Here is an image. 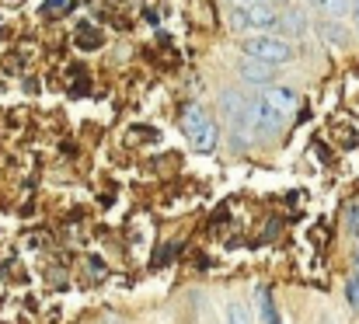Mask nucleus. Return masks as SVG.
<instances>
[{"instance_id":"10","label":"nucleus","mask_w":359,"mask_h":324,"mask_svg":"<svg viewBox=\"0 0 359 324\" xmlns=\"http://www.w3.org/2000/svg\"><path fill=\"white\" fill-rule=\"evenodd\" d=\"M227 324H248V307L227 304Z\"/></svg>"},{"instance_id":"11","label":"nucleus","mask_w":359,"mask_h":324,"mask_svg":"<svg viewBox=\"0 0 359 324\" xmlns=\"http://www.w3.org/2000/svg\"><path fill=\"white\" fill-rule=\"evenodd\" d=\"M346 297H349V304H353V307H359V279H353V283H349Z\"/></svg>"},{"instance_id":"4","label":"nucleus","mask_w":359,"mask_h":324,"mask_svg":"<svg viewBox=\"0 0 359 324\" xmlns=\"http://www.w3.org/2000/svg\"><path fill=\"white\" fill-rule=\"evenodd\" d=\"M231 28L234 32H272L279 28V7L276 4H255V7H231Z\"/></svg>"},{"instance_id":"13","label":"nucleus","mask_w":359,"mask_h":324,"mask_svg":"<svg viewBox=\"0 0 359 324\" xmlns=\"http://www.w3.org/2000/svg\"><path fill=\"white\" fill-rule=\"evenodd\" d=\"M255 4H272V0H231V7H255Z\"/></svg>"},{"instance_id":"7","label":"nucleus","mask_w":359,"mask_h":324,"mask_svg":"<svg viewBox=\"0 0 359 324\" xmlns=\"http://www.w3.org/2000/svg\"><path fill=\"white\" fill-rule=\"evenodd\" d=\"M279 28L290 32V35H307L311 21H307V14L300 7H286V11H279Z\"/></svg>"},{"instance_id":"5","label":"nucleus","mask_w":359,"mask_h":324,"mask_svg":"<svg viewBox=\"0 0 359 324\" xmlns=\"http://www.w3.org/2000/svg\"><path fill=\"white\" fill-rule=\"evenodd\" d=\"M224 108L231 115V126H234V136H248L251 126H255V95H248L244 88L241 91H227L224 95Z\"/></svg>"},{"instance_id":"1","label":"nucleus","mask_w":359,"mask_h":324,"mask_svg":"<svg viewBox=\"0 0 359 324\" xmlns=\"http://www.w3.org/2000/svg\"><path fill=\"white\" fill-rule=\"evenodd\" d=\"M297 105H300L297 88H286V84L265 88L262 95H255V126H251V133L262 136V140L279 136L286 129V122L293 119Z\"/></svg>"},{"instance_id":"12","label":"nucleus","mask_w":359,"mask_h":324,"mask_svg":"<svg viewBox=\"0 0 359 324\" xmlns=\"http://www.w3.org/2000/svg\"><path fill=\"white\" fill-rule=\"evenodd\" d=\"M81 46L84 49H95V46H102V39L98 35H81Z\"/></svg>"},{"instance_id":"6","label":"nucleus","mask_w":359,"mask_h":324,"mask_svg":"<svg viewBox=\"0 0 359 324\" xmlns=\"http://www.w3.org/2000/svg\"><path fill=\"white\" fill-rule=\"evenodd\" d=\"M238 74L244 81H251V84H272V77H276V67H269V63H258V60H241L238 63Z\"/></svg>"},{"instance_id":"2","label":"nucleus","mask_w":359,"mask_h":324,"mask_svg":"<svg viewBox=\"0 0 359 324\" xmlns=\"http://www.w3.org/2000/svg\"><path fill=\"white\" fill-rule=\"evenodd\" d=\"M241 53L248 60H258V63H269V67H290L297 60V46L283 35H272V32L241 39Z\"/></svg>"},{"instance_id":"8","label":"nucleus","mask_w":359,"mask_h":324,"mask_svg":"<svg viewBox=\"0 0 359 324\" xmlns=\"http://www.w3.org/2000/svg\"><path fill=\"white\" fill-rule=\"evenodd\" d=\"M311 4H314L318 11H325L332 21H339V18H342L349 7H353V0H311Z\"/></svg>"},{"instance_id":"15","label":"nucleus","mask_w":359,"mask_h":324,"mask_svg":"<svg viewBox=\"0 0 359 324\" xmlns=\"http://www.w3.org/2000/svg\"><path fill=\"white\" fill-rule=\"evenodd\" d=\"M349 11H353V21H356V32H359V0H353V7H349Z\"/></svg>"},{"instance_id":"9","label":"nucleus","mask_w":359,"mask_h":324,"mask_svg":"<svg viewBox=\"0 0 359 324\" xmlns=\"http://www.w3.org/2000/svg\"><path fill=\"white\" fill-rule=\"evenodd\" d=\"M70 4H74V0H46V4H42V14H46V18H60V14L70 11Z\"/></svg>"},{"instance_id":"3","label":"nucleus","mask_w":359,"mask_h":324,"mask_svg":"<svg viewBox=\"0 0 359 324\" xmlns=\"http://www.w3.org/2000/svg\"><path fill=\"white\" fill-rule=\"evenodd\" d=\"M182 129H185V136H189V143L196 150H213L220 143V129H217L213 115L203 105H196V102L185 105V112H182Z\"/></svg>"},{"instance_id":"14","label":"nucleus","mask_w":359,"mask_h":324,"mask_svg":"<svg viewBox=\"0 0 359 324\" xmlns=\"http://www.w3.org/2000/svg\"><path fill=\"white\" fill-rule=\"evenodd\" d=\"M349 223H353V234H359V206L349 210Z\"/></svg>"}]
</instances>
